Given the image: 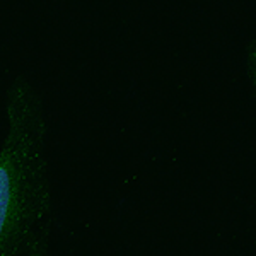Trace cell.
<instances>
[{
    "mask_svg": "<svg viewBox=\"0 0 256 256\" xmlns=\"http://www.w3.org/2000/svg\"><path fill=\"white\" fill-rule=\"evenodd\" d=\"M6 114L7 135L0 148V256H28L52 230L44 108L28 77L18 76L10 82Z\"/></svg>",
    "mask_w": 256,
    "mask_h": 256,
    "instance_id": "cell-1",
    "label": "cell"
},
{
    "mask_svg": "<svg viewBox=\"0 0 256 256\" xmlns=\"http://www.w3.org/2000/svg\"><path fill=\"white\" fill-rule=\"evenodd\" d=\"M248 74H250V80L256 92V40L251 41L248 46Z\"/></svg>",
    "mask_w": 256,
    "mask_h": 256,
    "instance_id": "cell-2",
    "label": "cell"
},
{
    "mask_svg": "<svg viewBox=\"0 0 256 256\" xmlns=\"http://www.w3.org/2000/svg\"><path fill=\"white\" fill-rule=\"evenodd\" d=\"M50 232H52V230H46V232L38 239V242L32 246L31 253L28 256H50Z\"/></svg>",
    "mask_w": 256,
    "mask_h": 256,
    "instance_id": "cell-3",
    "label": "cell"
}]
</instances>
